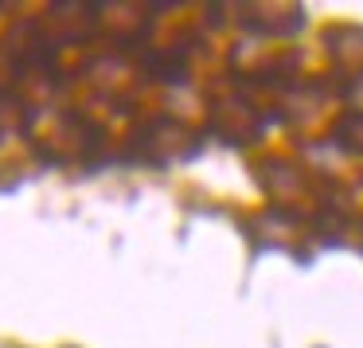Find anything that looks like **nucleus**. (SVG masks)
Instances as JSON below:
<instances>
[{"mask_svg": "<svg viewBox=\"0 0 363 348\" xmlns=\"http://www.w3.org/2000/svg\"><path fill=\"white\" fill-rule=\"evenodd\" d=\"M332 59H336L340 71H352V75H363V28H332L324 36Z\"/></svg>", "mask_w": 363, "mask_h": 348, "instance_id": "f257e3e1", "label": "nucleus"}]
</instances>
